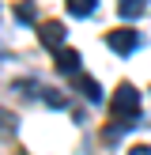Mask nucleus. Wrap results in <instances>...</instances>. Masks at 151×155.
<instances>
[{
    "mask_svg": "<svg viewBox=\"0 0 151 155\" xmlns=\"http://www.w3.org/2000/svg\"><path fill=\"white\" fill-rule=\"evenodd\" d=\"M34 15H38L34 0H19V8H15V19H19V23H34Z\"/></svg>",
    "mask_w": 151,
    "mask_h": 155,
    "instance_id": "nucleus-6",
    "label": "nucleus"
},
{
    "mask_svg": "<svg viewBox=\"0 0 151 155\" xmlns=\"http://www.w3.org/2000/svg\"><path fill=\"white\" fill-rule=\"evenodd\" d=\"M76 87H79L83 95L91 98V102H98V98H102V87H98V83L91 80V76H76Z\"/></svg>",
    "mask_w": 151,
    "mask_h": 155,
    "instance_id": "nucleus-4",
    "label": "nucleus"
},
{
    "mask_svg": "<svg viewBox=\"0 0 151 155\" xmlns=\"http://www.w3.org/2000/svg\"><path fill=\"white\" fill-rule=\"evenodd\" d=\"M98 8V0H68V12H76V15H91Z\"/></svg>",
    "mask_w": 151,
    "mask_h": 155,
    "instance_id": "nucleus-7",
    "label": "nucleus"
},
{
    "mask_svg": "<svg viewBox=\"0 0 151 155\" xmlns=\"http://www.w3.org/2000/svg\"><path fill=\"white\" fill-rule=\"evenodd\" d=\"M132 155H151V148H147V144H140V148H132Z\"/></svg>",
    "mask_w": 151,
    "mask_h": 155,
    "instance_id": "nucleus-9",
    "label": "nucleus"
},
{
    "mask_svg": "<svg viewBox=\"0 0 151 155\" xmlns=\"http://www.w3.org/2000/svg\"><path fill=\"white\" fill-rule=\"evenodd\" d=\"M53 61H57V72H72V76H76V68H79V53L68 49V45L53 49Z\"/></svg>",
    "mask_w": 151,
    "mask_h": 155,
    "instance_id": "nucleus-3",
    "label": "nucleus"
},
{
    "mask_svg": "<svg viewBox=\"0 0 151 155\" xmlns=\"http://www.w3.org/2000/svg\"><path fill=\"white\" fill-rule=\"evenodd\" d=\"M143 8H147V0H121V4H117V12H121V19H136Z\"/></svg>",
    "mask_w": 151,
    "mask_h": 155,
    "instance_id": "nucleus-5",
    "label": "nucleus"
},
{
    "mask_svg": "<svg viewBox=\"0 0 151 155\" xmlns=\"http://www.w3.org/2000/svg\"><path fill=\"white\" fill-rule=\"evenodd\" d=\"M140 42H143V38L136 34V30H125V27L106 34V45H110L113 53H132V49H140Z\"/></svg>",
    "mask_w": 151,
    "mask_h": 155,
    "instance_id": "nucleus-1",
    "label": "nucleus"
},
{
    "mask_svg": "<svg viewBox=\"0 0 151 155\" xmlns=\"http://www.w3.org/2000/svg\"><path fill=\"white\" fill-rule=\"evenodd\" d=\"M42 98H45V102H49V106H57V110H64V106H68V98L60 95L57 87H45V91H42Z\"/></svg>",
    "mask_w": 151,
    "mask_h": 155,
    "instance_id": "nucleus-8",
    "label": "nucleus"
},
{
    "mask_svg": "<svg viewBox=\"0 0 151 155\" xmlns=\"http://www.w3.org/2000/svg\"><path fill=\"white\" fill-rule=\"evenodd\" d=\"M38 38H42L45 49H60V45H64V23L45 19V23H42V30H38Z\"/></svg>",
    "mask_w": 151,
    "mask_h": 155,
    "instance_id": "nucleus-2",
    "label": "nucleus"
}]
</instances>
